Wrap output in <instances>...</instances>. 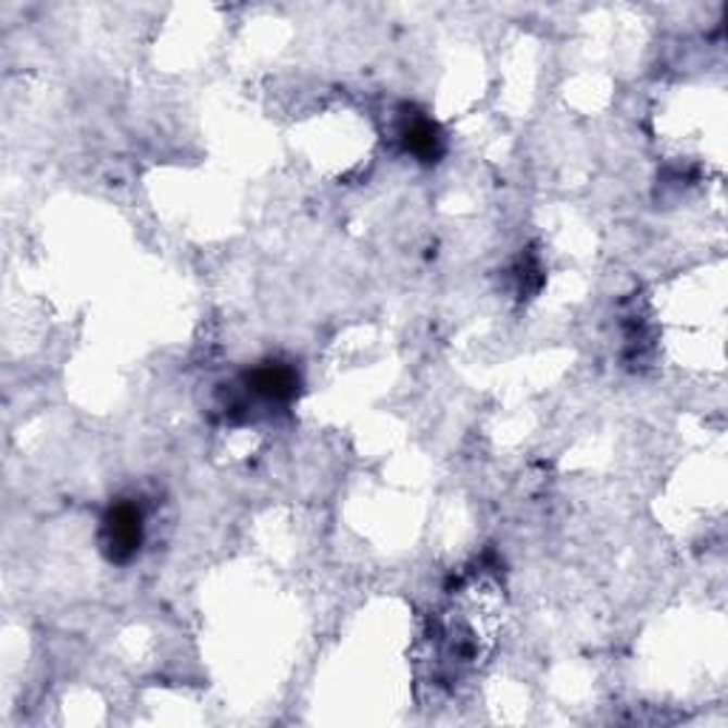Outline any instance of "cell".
<instances>
[{"label": "cell", "mask_w": 728, "mask_h": 728, "mask_svg": "<svg viewBox=\"0 0 728 728\" xmlns=\"http://www.w3.org/2000/svg\"><path fill=\"white\" fill-rule=\"evenodd\" d=\"M105 550L114 561H126L140 550L142 513L135 504H117L105 518Z\"/></svg>", "instance_id": "obj_1"}, {"label": "cell", "mask_w": 728, "mask_h": 728, "mask_svg": "<svg viewBox=\"0 0 728 728\" xmlns=\"http://www.w3.org/2000/svg\"><path fill=\"white\" fill-rule=\"evenodd\" d=\"M402 140H404V146H407V151H413V154L422 156V160H432V156H439L441 135L436 131V126H432L430 120H422V117L413 120L410 126H404Z\"/></svg>", "instance_id": "obj_2"}]
</instances>
